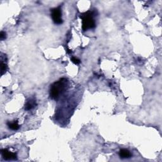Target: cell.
Segmentation results:
<instances>
[{
  "mask_svg": "<svg viewBox=\"0 0 162 162\" xmlns=\"http://www.w3.org/2000/svg\"><path fill=\"white\" fill-rule=\"evenodd\" d=\"M1 155L5 160H15L17 158V154L15 153L10 151L7 149H1Z\"/></svg>",
  "mask_w": 162,
  "mask_h": 162,
  "instance_id": "4",
  "label": "cell"
},
{
  "mask_svg": "<svg viewBox=\"0 0 162 162\" xmlns=\"http://www.w3.org/2000/svg\"><path fill=\"white\" fill-rule=\"evenodd\" d=\"M1 75H3L5 73H6V72L7 71V69H8V66H7V64L5 62L4 63L3 61L1 60Z\"/></svg>",
  "mask_w": 162,
  "mask_h": 162,
  "instance_id": "8",
  "label": "cell"
},
{
  "mask_svg": "<svg viewBox=\"0 0 162 162\" xmlns=\"http://www.w3.org/2000/svg\"><path fill=\"white\" fill-rule=\"evenodd\" d=\"M71 61H72V62L75 64V65H78L81 63V61L79 60L78 58H77L75 57H72L71 58Z\"/></svg>",
  "mask_w": 162,
  "mask_h": 162,
  "instance_id": "9",
  "label": "cell"
},
{
  "mask_svg": "<svg viewBox=\"0 0 162 162\" xmlns=\"http://www.w3.org/2000/svg\"><path fill=\"white\" fill-rule=\"evenodd\" d=\"M82 23V29L84 31L95 27V21L93 18V13L91 11L82 14L81 16Z\"/></svg>",
  "mask_w": 162,
  "mask_h": 162,
  "instance_id": "2",
  "label": "cell"
},
{
  "mask_svg": "<svg viewBox=\"0 0 162 162\" xmlns=\"http://www.w3.org/2000/svg\"><path fill=\"white\" fill-rule=\"evenodd\" d=\"M36 106V101L34 98H29L25 104V110H31Z\"/></svg>",
  "mask_w": 162,
  "mask_h": 162,
  "instance_id": "5",
  "label": "cell"
},
{
  "mask_svg": "<svg viewBox=\"0 0 162 162\" xmlns=\"http://www.w3.org/2000/svg\"><path fill=\"white\" fill-rule=\"evenodd\" d=\"M51 17L56 24L60 25L62 23L63 20L61 17V10L60 7L55 8L51 10Z\"/></svg>",
  "mask_w": 162,
  "mask_h": 162,
  "instance_id": "3",
  "label": "cell"
},
{
  "mask_svg": "<svg viewBox=\"0 0 162 162\" xmlns=\"http://www.w3.org/2000/svg\"><path fill=\"white\" fill-rule=\"evenodd\" d=\"M119 156L121 158H129L131 157V153L128 149H122L119 151Z\"/></svg>",
  "mask_w": 162,
  "mask_h": 162,
  "instance_id": "6",
  "label": "cell"
},
{
  "mask_svg": "<svg viewBox=\"0 0 162 162\" xmlns=\"http://www.w3.org/2000/svg\"><path fill=\"white\" fill-rule=\"evenodd\" d=\"M67 86V80L66 79H61L51 85L50 88L49 96L52 99H57L60 96L66 89Z\"/></svg>",
  "mask_w": 162,
  "mask_h": 162,
  "instance_id": "1",
  "label": "cell"
},
{
  "mask_svg": "<svg viewBox=\"0 0 162 162\" xmlns=\"http://www.w3.org/2000/svg\"><path fill=\"white\" fill-rule=\"evenodd\" d=\"M7 125L8 127V128L13 131H17L20 127L18 121H17V120L7 122Z\"/></svg>",
  "mask_w": 162,
  "mask_h": 162,
  "instance_id": "7",
  "label": "cell"
},
{
  "mask_svg": "<svg viewBox=\"0 0 162 162\" xmlns=\"http://www.w3.org/2000/svg\"><path fill=\"white\" fill-rule=\"evenodd\" d=\"M6 37H7V34L4 31H1L0 33V39L1 41H3L6 39Z\"/></svg>",
  "mask_w": 162,
  "mask_h": 162,
  "instance_id": "10",
  "label": "cell"
}]
</instances>
